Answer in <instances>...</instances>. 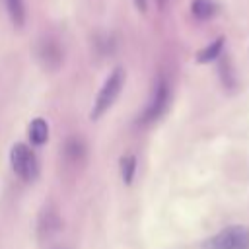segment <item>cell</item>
I'll use <instances>...</instances> for the list:
<instances>
[{
  "mask_svg": "<svg viewBox=\"0 0 249 249\" xmlns=\"http://www.w3.org/2000/svg\"><path fill=\"white\" fill-rule=\"evenodd\" d=\"M202 249H249V228L233 224L208 237Z\"/></svg>",
  "mask_w": 249,
  "mask_h": 249,
  "instance_id": "6da1fadb",
  "label": "cell"
},
{
  "mask_svg": "<svg viewBox=\"0 0 249 249\" xmlns=\"http://www.w3.org/2000/svg\"><path fill=\"white\" fill-rule=\"evenodd\" d=\"M123 82H124V70L123 68H115L107 76V80L103 82V86H101V89L97 93V99H95L91 115H89L91 119H99L113 105V101L117 99V95H119V91L123 88Z\"/></svg>",
  "mask_w": 249,
  "mask_h": 249,
  "instance_id": "7a4b0ae2",
  "label": "cell"
},
{
  "mask_svg": "<svg viewBox=\"0 0 249 249\" xmlns=\"http://www.w3.org/2000/svg\"><path fill=\"white\" fill-rule=\"evenodd\" d=\"M10 161H12V169L16 171V175L23 181H33L39 173V163H37L35 154L23 142H18L12 146Z\"/></svg>",
  "mask_w": 249,
  "mask_h": 249,
  "instance_id": "3957f363",
  "label": "cell"
},
{
  "mask_svg": "<svg viewBox=\"0 0 249 249\" xmlns=\"http://www.w3.org/2000/svg\"><path fill=\"white\" fill-rule=\"evenodd\" d=\"M167 99H169V88H167V84H165L163 80H160L158 86H156V89H154V93H152V99H150V103H148V107H146V111H144L142 121H144V123L156 121V119L165 111Z\"/></svg>",
  "mask_w": 249,
  "mask_h": 249,
  "instance_id": "277c9868",
  "label": "cell"
},
{
  "mask_svg": "<svg viewBox=\"0 0 249 249\" xmlns=\"http://www.w3.org/2000/svg\"><path fill=\"white\" fill-rule=\"evenodd\" d=\"M47 136H49V124H47V121L41 119V117L33 119L29 123V140L35 146H41V144H45Z\"/></svg>",
  "mask_w": 249,
  "mask_h": 249,
  "instance_id": "5b68a950",
  "label": "cell"
},
{
  "mask_svg": "<svg viewBox=\"0 0 249 249\" xmlns=\"http://www.w3.org/2000/svg\"><path fill=\"white\" fill-rule=\"evenodd\" d=\"M6 10L16 27H21L25 23V2L23 0H6Z\"/></svg>",
  "mask_w": 249,
  "mask_h": 249,
  "instance_id": "8992f818",
  "label": "cell"
},
{
  "mask_svg": "<svg viewBox=\"0 0 249 249\" xmlns=\"http://www.w3.org/2000/svg\"><path fill=\"white\" fill-rule=\"evenodd\" d=\"M191 12L198 19H208V18H212L216 14V4L212 0H193Z\"/></svg>",
  "mask_w": 249,
  "mask_h": 249,
  "instance_id": "52a82bcc",
  "label": "cell"
},
{
  "mask_svg": "<svg viewBox=\"0 0 249 249\" xmlns=\"http://www.w3.org/2000/svg\"><path fill=\"white\" fill-rule=\"evenodd\" d=\"M134 169H136V158L134 156H123L121 158V175H123V181L126 185L132 183V177H134Z\"/></svg>",
  "mask_w": 249,
  "mask_h": 249,
  "instance_id": "ba28073f",
  "label": "cell"
},
{
  "mask_svg": "<svg viewBox=\"0 0 249 249\" xmlns=\"http://www.w3.org/2000/svg\"><path fill=\"white\" fill-rule=\"evenodd\" d=\"M222 47H224V39L220 37V39H216L214 43H210L204 51L198 53V60H200V62H210V60H214V58L222 53Z\"/></svg>",
  "mask_w": 249,
  "mask_h": 249,
  "instance_id": "9c48e42d",
  "label": "cell"
},
{
  "mask_svg": "<svg viewBox=\"0 0 249 249\" xmlns=\"http://www.w3.org/2000/svg\"><path fill=\"white\" fill-rule=\"evenodd\" d=\"M220 70H222V80L228 88H233V72H231V66H230V60H222L220 64Z\"/></svg>",
  "mask_w": 249,
  "mask_h": 249,
  "instance_id": "30bf717a",
  "label": "cell"
},
{
  "mask_svg": "<svg viewBox=\"0 0 249 249\" xmlns=\"http://www.w3.org/2000/svg\"><path fill=\"white\" fill-rule=\"evenodd\" d=\"M134 4L140 12H146V0H134Z\"/></svg>",
  "mask_w": 249,
  "mask_h": 249,
  "instance_id": "8fae6325",
  "label": "cell"
},
{
  "mask_svg": "<svg viewBox=\"0 0 249 249\" xmlns=\"http://www.w3.org/2000/svg\"><path fill=\"white\" fill-rule=\"evenodd\" d=\"M156 2H158V6H160V8H163V6H165V0H156Z\"/></svg>",
  "mask_w": 249,
  "mask_h": 249,
  "instance_id": "7c38bea8",
  "label": "cell"
}]
</instances>
